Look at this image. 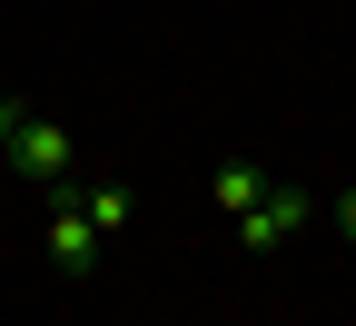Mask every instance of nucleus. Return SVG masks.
Here are the masks:
<instances>
[{
  "label": "nucleus",
  "instance_id": "20e7f679",
  "mask_svg": "<svg viewBox=\"0 0 356 326\" xmlns=\"http://www.w3.org/2000/svg\"><path fill=\"white\" fill-rule=\"evenodd\" d=\"M257 198H267V178H257V168H218V208H228V218H248Z\"/></svg>",
  "mask_w": 356,
  "mask_h": 326
},
{
  "label": "nucleus",
  "instance_id": "39448f33",
  "mask_svg": "<svg viewBox=\"0 0 356 326\" xmlns=\"http://www.w3.org/2000/svg\"><path fill=\"white\" fill-rule=\"evenodd\" d=\"M79 208L99 218V238H119V227H129V198H119V188H79Z\"/></svg>",
  "mask_w": 356,
  "mask_h": 326
},
{
  "label": "nucleus",
  "instance_id": "423d86ee",
  "mask_svg": "<svg viewBox=\"0 0 356 326\" xmlns=\"http://www.w3.org/2000/svg\"><path fill=\"white\" fill-rule=\"evenodd\" d=\"M20 119H30V99H0V158H10V138H20Z\"/></svg>",
  "mask_w": 356,
  "mask_h": 326
},
{
  "label": "nucleus",
  "instance_id": "0eeeda50",
  "mask_svg": "<svg viewBox=\"0 0 356 326\" xmlns=\"http://www.w3.org/2000/svg\"><path fill=\"white\" fill-rule=\"evenodd\" d=\"M337 227H346V247H356V188H346V198H337Z\"/></svg>",
  "mask_w": 356,
  "mask_h": 326
},
{
  "label": "nucleus",
  "instance_id": "7ed1b4c3",
  "mask_svg": "<svg viewBox=\"0 0 356 326\" xmlns=\"http://www.w3.org/2000/svg\"><path fill=\"white\" fill-rule=\"evenodd\" d=\"M297 227H307V188H267V198L238 218V247H287Z\"/></svg>",
  "mask_w": 356,
  "mask_h": 326
},
{
  "label": "nucleus",
  "instance_id": "f03ea898",
  "mask_svg": "<svg viewBox=\"0 0 356 326\" xmlns=\"http://www.w3.org/2000/svg\"><path fill=\"white\" fill-rule=\"evenodd\" d=\"M50 198H60V208H50V227H40V247H50L60 277H89V267H99V247H109V238H99V218H89L70 188H50Z\"/></svg>",
  "mask_w": 356,
  "mask_h": 326
},
{
  "label": "nucleus",
  "instance_id": "f257e3e1",
  "mask_svg": "<svg viewBox=\"0 0 356 326\" xmlns=\"http://www.w3.org/2000/svg\"><path fill=\"white\" fill-rule=\"evenodd\" d=\"M10 168L30 178V188H70V168H79V149H70V129L60 119H20V138H10Z\"/></svg>",
  "mask_w": 356,
  "mask_h": 326
}]
</instances>
